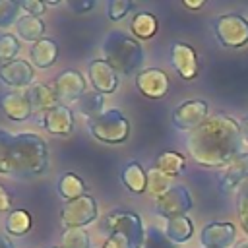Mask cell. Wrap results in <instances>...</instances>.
Segmentation results:
<instances>
[{
    "label": "cell",
    "mask_w": 248,
    "mask_h": 248,
    "mask_svg": "<svg viewBox=\"0 0 248 248\" xmlns=\"http://www.w3.org/2000/svg\"><path fill=\"white\" fill-rule=\"evenodd\" d=\"M186 147L192 159L202 167L229 165L236 155H240V126L231 116L217 112L190 132Z\"/></svg>",
    "instance_id": "6da1fadb"
},
{
    "label": "cell",
    "mask_w": 248,
    "mask_h": 248,
    "mask_svg": "<svg viewBox=\"0 0 248 248\" xmlns=\"http://www.w3.org/2000/svg\"><path fill=\"white\" fill-rule=\"evenodd\" d=\"M48 169V145L35 132H8L0 128V174L37 178Z\"/></svg>",
    "instance_id": "7a4b0ae2"
},
{
    "label": "cell",
    "mask_w": 248,
    "mask_h": 248,
    "mask_svg": "<svg viewBox=\"0 0 248 248\" xmlns=\"http://www.w3.org/2000/svg\"><path fill=\"white\" fill-rule=\"evenodd\" d=\"M105 60L116 70L118 76H138L143 64V46L138 39L124 31H110L103 41Z\"/></svg>",
    "instance_id": "3957f363"
},
{
    "label": "cell",
    "mask_w": 248,
    "mask_h": 248,
    "mask_svg": "<svg viewBox=\"0 0 248 248\" xmlns=\"http://www.w3.org/2000/svg\"><path fill=\"white\" fill-rule=\"evenodd\" d=\"M87 128L95 140L108 145L124 143L130 136V122L116 108H105L99 116L87 120Z\"/></svg>",
    "instance_id": "277c9868"
},
{
    "label": "cell",
    "mask_w": 248,
    "mask_h": 248,
    "mask_svg": "<svg viewBox=\"0 0 248 248\" xmlns=\"http://www.w3.org/2000/svg\"><path fill=\"white\" fill-rule=\"evenodd\" d=\"M101 231L110 236L114 232L118 234H126L130 236L134 242H138L143 248V240H145V229L141 223V217L130 209H112L108 211L103 221H101Z\"/></svg>",
    "instance_id": "5b68a950"
},
{
    "label": "cell",
    "mask_w": 248,
    "mask_h": 248,
    "mask_svg": "<svg viewBox=\"0 0 248 248\" xmlns=\"http://www.w3.org/2000/svg\"><path fill=\"white\" fill-rule=\"evenodd\" d=\"M99 207L93 196L85 194L74 202H66L60 211V223L64 229H83L97 221Z\"/></svg>",
    "instance_id": "8992f818"
},
{
    "label": "cell",
    "mask_w": 248,
    "mask_h": 248,
    "mask_svg": "<svg viewBox=\"0 0 248 248\" xmlns=\"http://www.w3.org/2000/svg\"><path fill=\"white\" fill-rule=\"evenodd\" d=\"M215 37L223 46L238 48L248 43V21L238 14L219 16L213 23Z\"/></svg>",
    "instance_id": "52a82bcc"
},
{
    "label": "cell",
    "mask_w": 248,
    "mask_h": 248,
    "mask_svg": "<svg viewBox=\"0 0 248 248\" xmlns=\"http://www.w3.org/2000/svg\"><path fill=\"white\" fill-rule=\"evenodd\" d=\"M192 205H194V202H192L190 192L184 186L176 184L167 194H163L161 198L155 200V213H159L161 217H165L169 221V219L186 215L192 209Z\"/></svg>",
    "instance_id": "ba28073f"
},
{
    "label": "cell",
    "mask_w": 248,
    "mask_h": 248,
    "mask_svg": "<svg viewBox=\"0 0 248 248\" xmlns=\"http://www.w3.org/2000/svg\"><path fill=\"white\" fill-rule=\"evenodd\" d=\"M207 103L202 99H192L180 103L172 110V124L176 130H186L192 132L198 126H202L209 116H207Z\"/></svg>",
    "instance_id": "9c48e42d"
},
{
    "label": "cell",
    "mask_w": 248,
    "mask_h": 248,
    "mask_svg": "<svg viewBox=\"0 0 248 248\" xmlns=\"http://www.w3.org/2000/svg\"><path fill=\"white\" fill-rule=\"evenodd\" d=\"M52 89H54V93H56L58 103L68 105V103H76V101L87 91V83H85V78H83L78 70L68 68V70L60 72V74L54 78Z\"/></svg>",
    "instance_id": "30bf717a"
},
{
    "label": "cell",
    "mask_w": 248,
    "mask_h": 248,
    "mask_svg": "<svg viewBox=\"0 0 248 248\" xmlns=\"http://www.w3.org/2000/svg\"><path fill=\"white\" fill-rule=\"evenodd\" d=\"M39 126L45 128L52 136H60V138L72 136V132H74V110H72V107L58 103L50 110L39 114Z\"/></svg>",
    "instance_id": "8fae6325"
},
{
    "label": "cell",
    "mask_w": 248,
    "mask_h": 248,
    "mask_svg": "<svg viewBox=\"0 0 248 248\" xmlns=\"http://www.w3.org/2000/svg\"><path fill=\"white\" fill-rule=\"evenodd\" d=\"M0 81L8 87L16 89H29L35 83V70L29 60L17 58L14 62L2 64L0 66Z\"/></svg>",
    "instance_id": "7c38bea8"
},
{
    "label": "cell",
    "mask_w": 248,
    "mask_h": 248,
    "mask_svg": "<svg viewBox=\"0 0 248 248\" xmlns=\"http://www.w3.org/2000/svg\"><path fill=\"white\" fill-rule=\"evenodd\" d=\"M87 74H89V81H91L93 89L99 91L101 95H110V93L116 91L120 76L116 74V70L105 58L93 60L87 68Z\"/></svg>",
    "instance_id": "4fadbf2b"
},
{
    "label": "cell",
    "mask_w": 248,
    "mask_h": 248,
    "mask_svg": "<svg viewBox=\"0 0 248 248\" xmlns=\"http://www.w3.org/2000/svg\"><path fill=\"white\" fill-rule=\"evenodd\" d=\"M136 87L149 99H163L169 91V78L159 68H145L136 76Z\"/></svg>",
    "instance_id": "5bb4252c"
},
{
    "label": "cell",
    "mask_w": 248,
    "mask_h": 248,
    "mask_svg": "<svg viewBox=\"0 0 248 248\" xmlns=\"http://www.w3.org/2000/svg\"><path fill=\"white\" fill-rule=\"evenodd\" d=\"M170 64L182 79H194L200 72L196 50L186 43H174L170 46Z\"/></svg>",
    "instance_id": "9a60e30c"
},
{
    "label": "cell",
    "mask_w": 248,
    "mask_h": 248,
    "mask_svg": "<svg viewBox=\"0 0 248 248\" xmlns=\"http://www.w3.org/2000/svg\"><path fill=\"white\" fill-rule=\"evenodd\" d=\"M0 108L4 116L12 122H25L33 116V108L25 91H10L0 95Z\"/></svg>",
    "instance_id": "2e32d148"
},
{
    "label": "cell",
    "mask_w": 248,
    "mask_h": 248,
    "mask_svg": "<svg viewBox=\"0 0 248 248\" xmlns=\"http://www.w3.org/2000/svg\"><path fill=\"white\" fill-rule=\"evenodd\" d=\"M234 240L232 223H209L200 232V242L203 248H229Z\"/></svg>",
    "instance_id": "e0dca14e"
},
{
    "label": "cell",
    "mask_w": 248,
    "mask_h": 248,
    "mask_svg": "<svg viewBox=\"0 0 248 248\" xmlns=\"http://www.w3.org/2000/svg\"><path fill=\"white\" fill-rule=\"evenodd\" d=\"M246 180H248V153H240L225 167L219 184H221V190L229 192Z\"/></svg>",
    "instance_id": "ac0fdd59"
},
{
    "label": "cell",
    "mask_w": 248,
    "mask_h": 248,
    "mask_svg": "<svg viewBox=\"0 0 248 248\" xmlns=\"http://www.w3.org/2000/svg\"><path fill=\"white\" fill-rule=\"evenodd\" d=\"M25 95H27L29 105H31L35 114H43V112H46V110H50L52 107L58 105V99H56V93H54L52 85L33 83L29 89H25Z\"/></svg>",
    "instance_id": "d6986e66"
},
{
    "label": "cell",
    "mask_w": 248,
    "mask_h": 248,
    "mask_svg": "<svg viewBox=\"0 0 248 248\" xmlns=\"http://www.w3.org/2000/svg\"><path fill=\"white\" fill-rule=\"evenodd\" d=\"M29 58H31V64L41 68V70H46L50 68L56 58H58V45L54 39H41L37 41L33 46H31V52H29Z\"/></svg>",
    "instance_id": "ffe728a7"
},
{
    "label": "cell",
    "mask_w": 248,
    "mask_h": 248,
    "mask_svg": "<svg viewBox=\"0 0 248 248\" xmlns=\"http://www.w3.org/2000/svg\"><path fill=\"white\" fill-rule=\"evenodd\" d=\"M16 35L19 37V39H23V41H27V43H37V41H41V39H45V21L41 19V17H37V16H29V14H23L19 19H17V23H16Z\"/></svg>",
    "instance_id": "44dd1931"
},
{
    "label": "cell",
    "mask_w": 248,
    "mask_h": 248,
    "mask_svg": "<svg viewBox=\"0 0 248 248\" xmlns=\"http://www.w3.org/2000/svg\"><path fill=\"white\" fill-rule=\"evenodd\" d=\"M120 178L132 194H143L147 190V170H143V167L138 161L126 163L120 172Z\"/></svg>",
    "instance_id": "7402d4cb"
},
{
    "label": "cell",
    "mask_w": 248,
    "mask_h": 248,
    "mask_svg": "<svg viewBox=\"0 0 248 248\" xmlns=\"http://www.w3.org/2000/svg\"><path fill=\"white\" fill-rule=\"evenodd\" d=\"M56 190L64 202H74V200L85 196V182L76 172H64L58 178Z\"/></svg>",
    "instance_id": "603a6c76"
},
{
    "label": "cell",
    "mask_w": 248,
    "mask_h": 248,
    "mask_svg": "<svg viewBox=\"0 0 248 248\" xmlns=\"http://www.w3.org/2000/svg\"><path fill=\"white\" fill-rule=\"evenodd\" d=\"M76 110L81 114V116H85L87 120H91V118H95V116H99L105 108V95H101L99 91H95V89H91V91H85L76 103Z\"/></svg>",
    "instance_id": "cb8c5ba5"
},
{
    "label": "cell",
    "mask_w": 248,
    "mask_h": 248,
    "mask_svg": "<svg viewBox=\"0 0 248 248\" xmlns=\"http://www.w3.org/2000/svg\"><path fill=\"white\" fill-rule=\"evenodd\" d=\"M165 234L169 236L170 242L182 244V242H186V240L192 238V234H194V223L186 215L169 219L167 225H165Z\"/></svg>",
    "instance_id": "d4e9b609"
},
{
    "label": "cell",
    "mask_w": 248,
    "mask_h": 248,
    "mask_svg": "<svg viewBox=\"0 0 248 248\" xmlns=\"http://www.w3.org/2000/svg\"><path fill=\"white\" fill-rule=\"evenodd\" d=\"M153 167L159 169L161 172H165V174H169V176L174 178V176H178V174L184 172L186 159H184L180 153H176V151H163V153L157 155Z\"/></svg>",
    "instance_id": "484cf974"
},
{
    "label": "cell",
    "mask_w": 248,
    "mask_h": 248,
    "mask_svg": "<svg viewBox=\"0 0 248 248\" xmlns=\"http://www.w3.org/2000/svg\"><path fill=\"white\" fill-rule=\"evenodd\" d=\"M33 221H31V213H27L25 209H12L4 221V229L10 236H23L29 232Z\"/></svg>",
    "instance_id": "4316f807"
},
{
    "label": "cell",
    "mask_w": 248,
    "mask_h": 248,
    "mask_svg": "<svg viewBox=\"0 0 248 248\" xmlns=\"http://www.w3.org/2000/svg\"><path fill=\"white\" fill-rule=\"evenodd\" d=\"M172 188V176H169V174H165V172H161L159 169H155V167H151L149 170H147V194L151 196V198H161L163 194H167L169 190Z\"/></svg>",
    "instance_id": "83f0119b"
},
{
    "label": "cell",
    "mask_w": 248,
    "mask_h": 248,
    "mask_svg": "<svg viewBox=\"0 0 248 248\" xmlns=\"http://www.w3.org/2000/svg\"><path fill=\"white\" fill-rule=\"evenodd\" d=\"M130 27H132V33L138 39H151L157 33V19L149 12H140V14L134 16Z\"/></svg>",
    "instance_id": "f1b7e54d"
},
{
    "label": "cell",
    "mask_w": 248,
    "mask_h": 248,
    "mask_svg": "<svg viewBox=\"0 0 248 248\" xmlns=\"http://www.w3.org/2000/svg\"><path fill=\"white\" fill-rule=\"evenodd\" d=\"M19 52H21V45L16 35H10V33L0 35V66L17 60Z\"/></svg>",
    "instance_id": "f546056e"
},
{
    "label": "cell",
    "mask_w": 248,
    "mask_h": 248,
    "mask_svg": "<svg viewBox=\"0 0 248 248\" xmlns=\"http://www.w3.org/2000/svg\"><path fill=\"white\" fill-rule=\"evenodd\" d=\"M23 16L19 2L0 0V27H16L17 19Z\"/></svg>",
    "instance_id": "4dcf8cb0"
},
{
    "label": "cell",
    "mask_w": 248,
    "mask_h": 248,
    "mask_svg": "<svg viewBox=\"0 0 248 248\" xmlns=\"http://www.w3.org/2000/svg\"><path fill=\"white\" fill-rule=\"evenodd\" d=\"M60 246L62 248H91V240L85 229H64Z\"/></svg>",
    "instance_id": "1f68e13d"
},
{
    "label": "cell",
    "mask_w": 248,
    "mask_h": 248,
    "mask_svg": "<svg viewBox=\"0 0 248 248\" xmlns=\"http://www.w3.org/2000/svg\"><path fill=\"white\" fill-rule=\"evenodd\" d=\"M143 248H174V242L169 240V236L165 234V231H161L159 227L151 225V227L145 229Z\"/></svg>",
    "instance_id": "d6a6232c"
},
{
    "label": "cell",
    "mask_w": 248,
    "mask_h": 248,
    "mask_svg": "<svg viewBox=\"0 0 248 248\" xmlns=\"http://www.w3.org/2000/svg\"><path fill=\"white\" fill-rule=\"evenodd\" d=\"M236 213H238V221H240L242 231L248 234V180L242 182V186H240V190H238Z\"/></svg>",
    "instance_id": "836d02e7"
},
{
    "label": "cell",
    "mask_w": 248,
    "mask_h": 248,
    "mask_svg": "<svg viewBox=\"0 0 248 248\" xmlns=\"http://www.w3.org/2000/svg\"><path fill=\"white\" fill-rule=\"evenodd\" d=\"M134 8L130 0H108L107 2V17L110 21H120L126 17V14Z\"/></svg>",
    "instance_id": "e575fe53"
},
{
    "label": "cell",
    "mask_w": 248,
    "mask_h": 248,
    "mask_svg": "<svg viewBox=\"0 0 248 248\" xmlns=\"http://www.w3.org/2000/svg\"><path fill=\"white\" fill-rule=\"evenodd\" d=\"M103 248H141V246L138 242H134L130 236L114 232V234H110V236L105 238Z\"/></svg>",
    "instance_id": "d590c367"
},
{
    "label": "cell",
    "mask_w": 248,
    "mask_h": 248,
    "mask_svg": "<svg viewBox=\"0 0 248 248\" xmlns=\"http://www.w3.org/2000/svg\"><path fill=\"white\" fill-rule=\"evenodd\" d=\"M19 6H21V12L23 14L37 16V17H41L45 14V10H46V4L41 2V0H21Z\"/></svg>",
    "instance_id": "8d00e7d4"
},
{
    "label": "cell",
    "mask_w": 248,
    "mask_h": 248,
    "mask_svg": "<svg viewBox=\"0 0 248 248\" xmlns=\"http://www.w3.org/2000/svg\"><path fill=\"white\" fill-rule=\"evenodd\" d=\"M95 6H97V0H85V2H74V0H70L68 2V8L74 10L76 14H85V12L93 10Z\"/></svg>",
    "instance_id": "74e56055"
},
{
    "label": "cell",
    "mask_w": 248,
    "mask_h": 248,
    "mask_svg": "<svg viewBox=\"0 0 248 248\" xmlns=\"http://www.w3.org/2000/svg\"><path fill=\"white\" fill-rule=\"evenodd\" d=\"M12 205H14V202H12V194L0 184V213H10L12 211Z\"/></svg>",
    "instance_id": "f35d334b"
},
{
    "label": "cell",
    "mask_w": 248,
    "mask_h": 248,
    "mask_svg": "<svg viewBox=\"0 0 248 248\" xmlns=\"http://www.w3.org/2000/svg\"><path fill=\"white\" fill-rule=\"evenodd\" d=\"M238 126H240V134H242V140H244V141H248V116H244V118L238 122Z\"/></svg>",
    "instance_id": "ab89813d"
},
{
    "label": "cell",
    "mask_w": 248,
    "mask_h": 248,
    "mask_svg": "<svg viewBox=\"0 0 248 248\" xmlns=\"http://www.w3.org/2000/svg\"><path fill=\"white\" fill-rule=\"evenodd\" d=\"M0 248H16V244L6 234H0Z\"/></svg>",
    "instance_id": "60d3db41"
},
{
    "label": "cell",
    "mask_w": 248,
    "mask_h": 248,
    "mask_svg": "<svg viewBox=\"0 0 248 248\" xmlns=\"http://www.w3.org/2000/svg\"><path fill=\"white\" fill-rule=\"evenodd\" d=\"M184 6L186 8H190V10H198V8H202L203 6V2L200 0V2H190V0H184Z\"/></svg>",
    "instance_id": "b9f144b4"
},
{
    "label": "cell",
    "mask_w": 248,
    "mask_h": 248,
    "mask_svg": "<svg viewBox=\"0 0 248 248\" xmlns=\"http://www.w3.org/2000/svg\"><path fill=\"white\" fill-rule=\"evenodd\" d=\"M46 6H60L62 2H58V0H50V2H45Z\"/></svg>",
    "instance_id": "7bdbcfd3"
},
{
    "label": "cell",
    "mask_w": 248,
    "mask_h": 248,
    "mask_svg": "<svg viewBox=\"0 0 248 248\" xmlns=\"http://www.w3.org/2000/svg\"><path fill=\"white\" fill-rule=\"evenodd\" d=\"M52 248H62V246H52Z\"/></svg>",
    "instance_id": "ee69618b"
}]
</instances>
